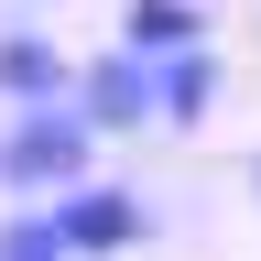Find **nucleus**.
<instances>
[{"instance_id":"1","label":"nucleus","mask_w":261,"mask_h":261,"mask_svg":"<svg viewBox=\"0 0 261 261\" xmlns=\"http://www.w3.org/2000/svg\"><path fill=\"white\" fill-rule=\"evenodd\" d=\"M87 152H98V130L76 98H33V109H11V130H0V185H22V196H65L87 174Z\"/></svg>"},{"instance_id":"2","label":"nucleus","mask_w":261,"mask_h":261,"mask_svg":"<svg viewBox=\"0 0 261 261\" xmlns=\"http://www.w3.org/2000/svg\"><path fill=\"white\" fill-rule=\"evenodd\" d=\"M55 240H65V261H120L130 240H142V196L76 174V185L55 196Z\"/></svg>"},{"instance_id":"3","label":"nucleus","mask_w":261,"mask_h":261,"mask_svg":"<svg viewBox=\"0 0 261 261\" xmlns=\"http://www.w3.org/2000/svg\"><path fill=\"white\" fill-rule=\"evenodd\" d=\"M65 98L87 109V130H142V120H152V65L130 55V44H109L98 65H76V87H65Z\"/></svg>"},{"instance_id":"4","label":"nucleus","mask_w":261,"mask_h":261,"mask_svg":"<svg viewBox=\"0 0 261 261\" xmlns=\"http://www.w3.org/2000/svg\"><path fill=\"white\" fill-rule=\"evenodd\" d=\"M120 44L142 55V65L196 55V44H207V11H196V0H130V11H120Z\"/></svg>"},{"instance_id":"5","label":"nucleus","mask_w":261,"mask_h":261,"mask_svg":"<svg viewBox=\"0 0 261 261\" xmlns=\"http://www.w3.org/2000/svg\"><path fill=\"white\" fill-rule=\"evenodd\" d=\"M76 87V65H65L44 33H0V98L11 109H33V98H65Z\"/></svg>"},{"instance_id":"6","label":"nucleus","mask_w":261,"mask_h":261,"mask_svg":"<svg viewBox=\"0 0 261 261\" xmlns=\"http://www.w3.org/2000/svg\"><path fill=\"white\" fill-rule=\"evenodd\" d=\"M207 98H218V65H207V44H196V55H163L152 65V120H207Z\"/></svg>"},{"instance_id":"7","label":"nucleus","mask_w":261,"mask_h":261,"mask_svg":"<svg viewBox=\"0 0 261 261\" xmlns=\"http://www.w3.org/2000/svg\"><path fill=\"white\" fill-rule=\"evenodd\" d=\"M0 261H65V240H55V207H22L11 228H0Z\"/></svg>"},{"instance_id":"8","label":"nucleus","mask_w":261,"mask_h":261,"mask_svg":"<svg viewBox=\"0 0 261 261\" xmlns=\"http://www.w3.org/2000/svg\"><path fill=\"white\" fill-rule=\"evenodd\" d=\"M250 185H261V152H250Z\"/></svg>"}]
</instances>
